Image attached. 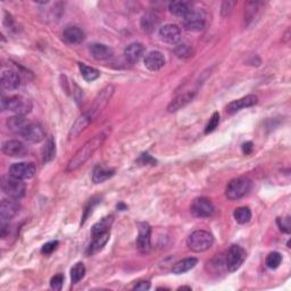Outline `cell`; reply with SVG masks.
Returning a JSON list of instances; mask_svg holds the SVG:
<instances>
[{
	"mask_svg": "<svg viewBox=\"0 0 291 291\" xmlns=\"http://www.w3.org/2000/svg\"><path fill=\"white\" fill-rule=\"evenodd\" d=\"M193 10L189 2L186 1H173L170 3V11L175 16L185 18L190 11Z\"/></svg>",
	"mask_w": 291,
	"mask_h": 291,
	"instance_id": "obj_29",
	"label": "cell"
},
{
	"mask_svg": "<svg viewBox=\"0 0 291 291\" xmlns=\"http://www.w3.org/2000/svg\"><path fill=\"white\" fill-rule=\"evenodd\" d=\"M218 123H220V114H218V112H215L212 115V117L209 118V122L207 123V125H206L205 128L206 135L215 131L216 128L218 126Z\"/></svg>",
	"mask_w": 291,
	"mask_h": 291,
	"instance_id": "obj_39",
	"label": "cell"
},
{
	"mask_svg": "<svg viewBox=\"0 0 291 291\" xmlns=\"http://www.w3.org/2000/svg\"><path fill=\"white\" fill-rule=\"evenodd\" d=\"M79 68H80V72H81V75L83 76V79L88 82H93L100 76V73H99L98 70H96V68L94 67L87 66V65H84L82 63H79Z\"/></svg>",
	"mask_w": 291,
	"mask_h": 291,
	"instance_id": "obj_32",
	"label": "cell"
},
{
	"mask_svg": "<svg viewBox=\"0 0 291 291\" xmlns=\"http://www.w3.org/2000/svg\"><path fill=\"white\" fill-rule=\"evenodd\" d=\"M3 154L10 157H24L28 155L29 149L20 140H7L1 146Z\"/></svg>",
	"mask_w": 291,
	"mask_h": 291,
	"instance_id": "obj_12",
	"label": "cell"
},
{
	"mask_svg": "<svg viewBox=\"0 0 291 291\" xmlns=\"http://www.w3.org/2000/svg\"><path fill=\"white\" fill-rule=\"evenodd\" d=\"M113 222H114L113 216H106L102 218L101 221H99L98 223H96L93 227V229H91V236H93V238H97V237L99 236L108 233L110 228H112Z\"/></svg>",
	"mask_w": 291,
	"mask_h": 291,
	"instance_id": "obj_25",
	"label": "cell"
},
{
	"mask_svg": "<svg viewBox=\"0 0 291 291\" xmlns=\"http://www.w3.org/2000/svg\"><path fill=\"white\" fill-rule=\"evenodd\" d=\"M91 121H93V118H91L87 113L82 114L81 116H80L78 120L75 121V123L72 125V128L70 130V133H68V136H70L71 139H72V138L78 137L80 133H81L82 131H84V130L88 128V125L91 123Z\"/></svg>",
	"mask_w": 291,
	"mask_h": 291,
	"instance_id": "obj_24",
	"label": "cell"
},
{
	"mask_svg": "<svg viewBox=\"0 0 291 291\" xmlns=\"http://www.w3.org/2000/svg\"><path fill=\"white\" fill-rule=\"evenodd\" d=\"M109 132L110 130H105V131L98 133V135H96L94 138H91L90 140H88L70 159V162L67 164V171H75L78 170L80 166H82L83 164L101 147L102 144H104L105 140L107 139V137H108Z\"/></svg>",
	"mask_w": 291,
	"mask_h": 291,
	"instance_id": "obj_1",
	"label": "cell"
},
{
	"mask_svg": "<svg viewBox=\"0 0 291 291\" xmlns=\"http://www.w3.org/2000/svg\"><path fill=\"white\" fill-rule=\"evenodd\" d=\"M138 163L143 164V165H156V160L149 154H143L140 156V158L138 159Z\"/></svg>",
	"mask_w": 291,
	"mask_h": 291,
	"instance_id": "obj_43",
	"label": "cell"
},
{
	"mask_svg": "<svg viewBox=\"0 0 291 291\" xmlns=\"http://www.w3.org/2000/svg\"><path fill=\"white\" fill-rule=\"evenodd\" d=\"M185 20V29L189 32H201L205 29V20L198 11L194 9L190 11L187 16L183 18Z\"/></svg>",
	"mask_w": 291,
	"mask_h": 291,
	"instance_id": "obj_14",
	"label": "cell"
},
{
	"mask_svg": "<svg viewBox=\"0 0 291 291\" xmlns=\"http://www.w3.org/2000/svg\"><path fill=\"white\" fill-rule=\"evenodd\" d=\"M59 242L57 240H52V241H49V242L45 243L44 246L41 248V252L44 255H50L52 251H55L57 249V247H58Z\"/></svg>",
	"mask_w": 291,
	"mask_h": 291,
	"instance_id": "obj_42",
	"label": "cell"
},
{
	"mask_svg": "<svg viewBox=\"0 0 291 291\" xmlns=\"http://www.w3.org/2000/svg\"><path fill=\"white\" fill-rule=\"evenodd\" d=\"M277 223L278 227L280 228L282 232L285 233H290V228H291V223H290V216H286V217H278L277 218Z\"/></svg>",
	"mask_w": 291,
	"mask_h": 291,
	"instance_id": "obj_40",
	"label": "cell"
},
{
	"mask_svg": "<svg viewBox=\"0 0 291 291\" xmlns=\"http://www.w3.org/2000/svg\"><path fill=\"white\" fill-rule=\"evenodd\" d=\"M214 210L215 208H214L213 202L205 197L196 198L191 204V213L198 218L210 217L213 215Z\"/></svg>",
	"mask_w": 291,
	"mask_h": 291,
	"instance_id": "obj_8",
	"label": "cell"
},
{
	"mask_svg": "<svg viewBox=\"0 0 291 291\" xmlns=\"http://www.w3.org/2000/svg\"><path fill=\"white\" fill-rule=\"evenodd\" d=\"M86 38V34L82 31V29L78 26H68L63 31V39L67 45L76 46L82 44Z\"/></svg>",
	"mask_w": 291,
	"mask_h": 291,
	"instance_id": "obj_18",
	"label": "cell"
},
{
	"mask_svg": "<svg viewBox=\"0 0 291 291\" xmlns=\"http://www.w3.org/2000/svg\"><path fill=\"white\" fill-rule=\"evenodd\" d=\"M117 208H120V210H125L126 209V206L124 204H118L117 205Z\"/></svg>",
	"mask_w": 291,
	"mask_h": 291,
	"instance_id": "obj_47",
	"label": "cell"
},
{
	"mask_svg": "<svg viewBox=\"0 0 291 291\" xmlns=\"http://www.w3.org/2000/svg\"><path fill=\"white\" fill-rule=\"evenodd\" d=\"M91 56L97 60H107L113 57V49L102 44H94L89 48Z\"/></svg>",
	"mask_w": 291,
	"mask_h": 291,
	"instance_id": "obj_22",
	"label": "cell"
},
{
	"mask_svg": "<svg viewBox=\"0 0 291 291\" xmlns=\"http://www.w3.org/2000/svg\"><path fill=\"white\" fill-rule=\"evenodd\" d=\"M233 217L239 224H247L251 220V210L248 207H239L235 210Z\"/></svg>",
	"mask_w": 291,
	"mask_h": 291,
	"instance_id": "obj_34",
	"label": "cell"
},
{
	"mask_svg": "<svg viewBox=\"0 0 291 291\" xmlns=\"http://www.w3.org/2000/svg\"><path fill=\"white\" fill-rule=\"evenodd\" d=\"M188 247L193 251L201 252L209 249L214 243V237L204 230H196L187 240Z\"/></svg>",
	"mask_w": 291,
	"mask_h": 291,
	"instance_id": "obj_3",
	"label": "cell"
},
{
	"mask_svg": "<svg viewBox=\"0 0 291 291\" xmlns=\"http://www.w3.org/2000/svg\"><path fill=\"white\" fill-rule=\"evenodd\" d=\"M197 263H198V259L194 257L185 258L174 264V266L172 267V272H173L174 274H183L188 271L193 270L194 267L197 265Z\"/></svg>",
	"mask_w": 291,
	"mask_h": 291,
	"instance_id": "obj_28",
	"label": "cell"
},
{
	"mask_svg": "<svg viewBox=\"0 0 291 291\" xmlns=\"http://www.w3.org/2000/svg\"><path fill=\"white\" fill-rule=\"evenodd\" d=\"M251 181L247 178H237L231 180L225 188V196L230 200H238L249 193Z\"/></svg>",
	"mask_w": 291,
	"mask_h": 291,
	"instance_id": "obj_4",
	"label": "cell"
},
{
	"mask_svg": "<svg viewBox=\"0 0 291 291\" xmlns=\"http://www.w3.org/2000/svg\"><path fill=\"white\" fill-rule=\"evenodd\" d=\"M144 52H145V47L143 44H140V42H133V44H130L128 47L124 49L125 59L131 64L139 62V59L143 57Z\"/></svg>",
	"mask_w": 291,
	"mask_h": 291,
	"instance_id": "obj_21",
	"label": "cell"
},
{
	"mask_svg": "<svg viewBox=\"0 0 291 291\" xmlns=\"http://www.w3.org/2000/svg\"><path fill=\"white\" fill-rule=\"evenodd\" d=\"M260 2H256V1H250L247 2L246 5V11H244V21L247 23H249L252 18H255L256 14L259 9Z\"/></svg>",
	"mask_w": 291,
	"mask_h": 291,
	"instance_id": "obj_36",
	"label": "cell"
},
{
	"mask_svg": "<svg viewBox=\"0 0 291 291\" xmlns=\"http://www.w3.org/2000/svg\"><path fill=\"white\" fill-rule=\"evenodd\" d=\"M236 5V1H224L222 3V15H223V16H227V15L231 13V10Z\"/></svg>",
	"mask_w": 291,
	"mask_h": 291,
	"instance_id": "obj_44",
	"label": "cell"
},
{
	"mask_svg": "<svg viewBox=\"0 0 291 291\" xmlns=\"http://www.w3.org/2000/svg\"><path fill=\"white\" fill-rule=\"evenodd\" d=\"M138 227L139 233L137 238V248L143 254H148L151 249V228L146 222L139 223Z\"/></svg>",
	"mask_w": 291,
	"mask_h": 291,
	"instance_id": "obj_9",
	"label": "cell"
},
{
	"mask_svg": "<svg viewBox=\"0 0 291 291\" xmlns=\"http://www.w3.org/2000/svg\"><path fill=\"white\" fill-rule=\"evenodd\" d=\"M1 190L9 198L21 199L25 194V183L23 180L13 177V175H6L1 179Z\"/></svg>",
	"mask_w": 291,
	"mask_h": 291,
	"instance_id": "obj_5",
	"label": "cell"
},
{
	"mask_svg": "<svg viewBox=\"0 0 291 291\" xmlns=\"http://www.w3.org/2000/svg\"><path fill=\"white\" fill-rule=\"evenodd\" d=\"M115 174V170L102 165H98L94 168L93 172V181L96 185L98 183H102L109 180L112 177H114Z\"/></svg>",
	"mask_w": 291,
	"mask_h": 291,
	"instance_id": "obj_26",
	"label": "cell"
},
{
	"mask_svg": "<svg viewBox=\"0 0 291 291\" xmlns=\"http://www.w3.org/2000/svg\"><path fill=\"white\" fill-rule=\"evenodd\" d=\"M37 168L33 163H15L9 167V174L21 180L32 179L36 175Z\"/></svg>",
	"mask_w": 291,
	"mask_h": 291,
	"instance_id": "obj_11",
	"label": "cell"
},
{
	"mask_svg": "<svg viewBox=\"0 0 291 291\" xmlns=\"http://www.w3.org/2000/svg\"><path fill=\"white\" fill-rule=\"evenodd\" d=\"M17 199H3L0 204V217L1 222H9L15 216L18 215L21 212L20 202L16 201Z\"/></svg>",
	"mask_w": 291,
	"mask_h": 291,
	"instance_id": "obj_10",
	"label": "cell"
},
{
	"mask_svg": "<svg viewBox=\"0 0 291 291\" xmlns=\"http://www.w3.org/2000/svg\"><path fill=\"white\" fill-rule=\"evenodd\" d=\"M29 123L30 122L26 120V118H24V116H21V115L9 117L6 122L7 128H8L11 132L18 133V135H22V132L24 131V129Z\"/></svg>",
	"mask_w": 291,
	"mask_h": 291,
	"instance_id": "obj_27",
	"label": "cell"
},
{
	"mask_svg": "<svg viewBox=\"0 0 291 291\" xmlns=\"http://www.w3.org/2000/svg\"><path fill=\"white\" fill-rule=\"evenodd\" d=\"M26 141L29 143H33V144H38L41 143L42 140H45L46 138V132L42 125L39 123H30L26 125V128L24 129V131L22 132L21 135Z\"/></svg>",
	"mask_w": 291,
	"mask_h": 291,
	"instance_id": "obj_13",
	"label": "cell"
},
{
	"mask_svg": "<svg viewBox=\"0 0 291 291\" xmlns=\"http://www.w3.org/2000/svg\"><path fill=\"white\" fill-rule=\"evenodd\" d=\"M100 199H101V198H99V197H94V198H91V199H90L89 202H88L87 206H86V208H84V213H83V216H82L81 225H83L84 223H86V221L88 220V217L90 216V214H91V213H93V210H94V207H95V206L97 205V204H99V202L101 201Z\"/></svg>",
	"mask_w": 291,
	"mask_h": 291,
	"instance_id": "obj_37",
	"label": "cell"
},
{
	"mask_svg": "<svg viewBox=\"0 0 291 291\" xmlns=\"http://www.w3.org/2000/svg\"><path fill=\"white\" fill-rule=\"evenodd\" d=\"M21 84V78L16 72L6 70L1 73V78H0V86L2 90L11 91L18 89Z\"/></svg>",
	"mask_w": 291,
	"mask_h": 291,
	"instance_id": "obj_17",
	"label": "cell"
},
{
	"mask_svg": "<svg viewBox=\"0 0 291 291\" xmlns=\"http://www.w3.org/2000/svg\"><path fill=\"white\" fill-rule=\"evenodd\" d=\"M109 236L110 235H109V232H108V233H105V235H102V236L97 237V238H94V241H93V242H91L89 248H88L87 254L90 256V255L96 254V252H98L99 250H101L102 248L105 247V244L107 242H108Z\"/></svg>",
	"mask_w": 291,
	"mask_h": 291,
	"instance_id": "obj_31",
	"label": "cell"
},
{
	"mask_svg": "<svg viewBox=\"0 0 291 291\" xmlns=\"http://www.w3.org/2000/svg\"><path fill=\"white\" fill-rule=\"evenodd\" d=\"M252 149H254V145L250 141H248V143H244L242 145V152L244 155H249L250 152L252 151Z\"/></svg>",
	"mask_w": 291,
	"mask_h": 291,
	"instance_id": "obj_46",
	"label": "cell"
},
{
	"mask_svg": "<svg viewBox=\"0 0 291 291\" xmlns=\"http://www.w3.org/2000/svg\"><path fill=\"white\" fill-rule=\"evenodd\" d=\"M114 91H115L114 86H112V84H109V86L105 87L104 89H102L100 93L98 94L97 97L95 98L93 105H91L89 110L87 112V114L89 115V116L93 118V120L96 116H97L99 113L101 112L102 109L105 108V107L107 106V104H108L109 100L113 97Z\"/></svg>",
	"mask_w": 291,
	"mask_h": 291,
	"instance_id": "obj_6",
	"label": "cell"
},
{
	"mask_svg": "<svg viewBox=\"0 0 291 291\" xmlns=\"http://www.w3.org/2000/svg\"><path fill=\"white\" fill-rule=\"evenodd\" d=\"M84 275H86V266H84V264L81 262L76 263L71 270L72 285H76V283H79L84 278Z\"/></svg>",
	"mask_w": 291,
	"mask_h": 291,
	"instance_id": "obj_33",
	"label": "cell"
},
{
	"mask_svg": "<svg viewBox=\"0 0 291 291\" xmlns=\"http://www.w3.org/2000/svg\"><path fill=\"white\" fill-rule=\"evenodd\" d=\"M159 37L166 44L175 45L181 40V30L175 24H166L159 29Z\"/></svg>",
	"mask_w": 291,
	"mask_h": 291,
	"instance_id": "obj_15",
	"label": "cell"
},
{
	"mask_svg": "<svg viewBox=\"0 0 291 291\" xmlns=\"http://www.w3.org/2000/svg\"><path fill=\"white\" fill-rule=\"evenodd\" d=\"M258 97L255 95H248L246 97H242L240 99H237V100L230 102L227 107V112L229 114H236L240 112L241 109L248 108V107H251L257 104Z\"/></svg>",
	"mask_w": 291,
	"mask_h": 291,
	"instance_id": "obj_16",
	"label": "cell"
},
{
	"mask_svg": "<svg viewBox=\"0 0 291 291\" xmlns=\"http://www.w3.org/2000/svg\"><path fill=\"white\" fill-rule=\"evenodd\" d=\"M246 250L243 249L242 247L239 246V244H232L231 247L229 248L227 252V256H225V266H227L228 271L235 272L239 270L241 265H242L244 259H246Z\"/></svg>",
	"mask_w": 291,
	"mask_h": 291,
	"instance_id": "obj_7",
	"label": "cell"
},
{
	"mask_svg": "<svg viewBox=\"0 0 291 291\" xmlns=\"http://www.w3.org/2000/svg\"><path fill=\"white\" fill-rule=\"evenodd\" d=\"M174 52L179 58H189L190 56H193V48H191L189 45L182 44L179 45L178 47L174 49Z\"/></svg>",
	"mask_w": 291,
	"mask_h": 291,
	"instance_id": "obj_38",
	"label": "cell"
},
{
	"mask_svg": "<svg viewBox=\"0 0 291 291\" xmlns=\"http://www.w3.org/2000/svg\"><path fill=\"white\" fill-rule=\"evenodd\" d=\"M63 283H64V275L63 274H56L55 277L51 278L50 280V287L51 289L59 291L63 288Z\"/></svg>",
	"mask_w": 291,
	"mask_h": 291,
	"instance_id": "obj_41",
	"label": "cell"
},
{
	"mask_svg": "<svg viewBox=\"0 0 291 291\" xmlns=\"http://www.w3.org/2000/svg\"><path fill=\"white\" fill-rule=\"evenodd\" d=\"M185 289H187V290H191L190 287H181V288H179V290H185Z\"/></svg>",
	"mask_w": 291,
	"mask_h": 291,
	"instance_id": "obj_48",
	"label": "cell"
},
{
	"mask_svg": "<svg viewBox=\"0 0 291 291\" xmlns=\"http://www.w3.org/2000/svg\"><path fill=\"white\" fill-rule=\"evenodd\" d=\"M150 287H151V285H150V282L149 281H141V282H139L138 283V285H136L135 286V290H149L150 289Z\"/></svg>",
	"mask_w": 291,
	"mask_h": 291,
	"instance_id": "obj_45",
	"label": "cell"
},
{
	"mask_svg": "<svg viewBox=\"0 0 291 291\" xmlns=\"http://www.w3.org/2000/svg\"><path fill=\"white\" fill-rule=\"evenodd\" d=\"M56 156V144L55 140L52 138H49V139L46 141L45 147L42 148V162L45 164L51 162V160L55 158Z\"/></svg>",
	"mask_w": 291,
	"mask_h": 291,
	"instance_id": "obj_30",
	"label": "cell"
},
{
	"mask_svg": "<svg viewBox=\"0 0 291 291\" xmlns=\"http://www.w3.org/2000/svg\"><path fill=\"white\" fill-rule=\"evenodd\" d=\"M164 65H165V58H164L163 53L160 51H150L145 57V66L147 67L149 71H159Z\"/></svg>",
	"mask_w": 291,
	"mask_h": 291,
	"instance_id": "obj_19",
	"label": "cell"
},
{
	"mask_svg": "<svg viewBox=\"0 0 291 291\" xmlns=\"http://www.w3.org/2000/svg\"><path fill=\"white\" fill-rule=\"evenodd\" d=\"M32 107V101L23 96H11L8 98H2L1 100L2 109L10 110V112L21 115V116L31 113Z\"/></svg>",
	"mask_w": 291,
	"mask_h": 291,
	"instance_id": "obj_2",
	"label": "cell"
},
{
	"mask_svg": "<svg viewBox=\"0 0 291 291\" xmlns=\"http://www.w3.org/2000/svg\"><path fill=\"white\" fill-rule=\"evenodd\" d=\"M196 91H187L185 94L179 95L177 98H174L171 101V104L167 106V112L168 113H175L182 108V107L187 106L189 102L193 100Z\"/></svg>",
	"mask_w": 291,
	"mask_h": 291,
	"instance_id": "obj_20",
	"label": "cell"
},
{
	"mask_svg": "<svg viewBox=\"0 0 291 291\" xmlns=\"http://www.w3.org/2000/svg\"><path fill=\"white\" fill-rule=\"evenodd\" d=\"M281 263H282V255L278 251L270 252V254L267 255L266 260H265L266 266L272 270L278 269V267L281 265Z\"/></svg>",
	"mask_w": 291,
	"mask_h": 291,
	"instance_id": "obj_35",
	"label": "cell"
},
{
	"mask_svg": "<svg viewBox=\"0 0 291 291\" xmlns=\"http://www.w3.org/2000/svg\"><path fill=\"white\" fill-rule=\"evenodd\" d=\"M159 24V16L156 13L149 11L145 14L140 21V26L146 33H151Z\"/></svg>",
	"mask_w": 291,
	"mask_h": 291,
	"instance_id": "obj_23",
	"label": "cell"
}]
</instances>
